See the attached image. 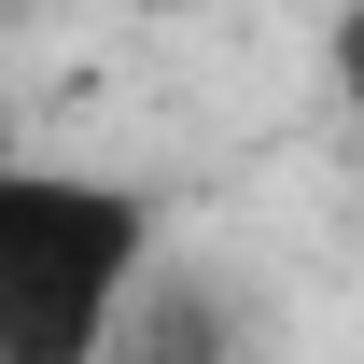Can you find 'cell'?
Listing matches in <instances>:
<instances>
[{
    "mask_svg": "<svg viewBox=\"0 0 364 364\" xmlns=\"http://www.w3.org/2000/svg\"><path fill=\"white\" fill-rule=\"evenodd\" d=\"M140 252H154V210L127 182L14 168L0 182V364H112V309Z\"/></svg>",
    "mask_w": 364,
    "mask_h": 364,
    "instance_id": "cell-1",
    "label": "cell"
},
{
    "mask_svg": "<svg viewBox=\"0 0 364 364\" xmlns=\"http://www.w3.org/2000/svg\"><path fill=\"white\" fill-rule=\"evenodd\" d=\"M322 70H336V98L364 112V0H336V43H322Z\"/></svg>",
    "mask_w": 364,
    "mask_h": 364,
    "instance_id": "cell-2",
    "label": "cell"
},
{
    "mask_svg": "<svg viewBox=\"0 0 364 364\" xmlns=\"http://www.w3.org/2000/svg\"><path fill=\"white\" fill-rule=\"evenodd\" d=\"M112 364H182V350H112Z\"/></svg>",
    "mask_w": 364,
    "mask_h": 364,
    "instance_id": "cell-3",
    "label": "cell"
}]
</instances>
